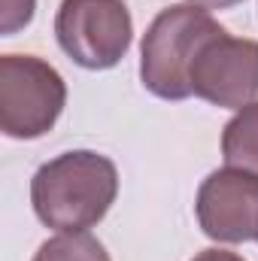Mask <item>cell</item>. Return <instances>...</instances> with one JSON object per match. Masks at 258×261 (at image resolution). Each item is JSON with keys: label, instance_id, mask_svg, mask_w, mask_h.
Here are the masks:
<instances>
[{"label": "cell", "instance_id": "obj_1", "mask_svg": "<svg viewBox=\"0 0 258 261\" xmlns=\"http://www.w3.org/2000/svg\"><path fill=\"white\" fill-rule=\"evenodd\" d=\"M119 195L116 164L91 149H73L46 161L31 179V203L46 228L82 234L94 228Z\"/></svg>", "mask_w": 258, "mask_h": 261}, {"label": "cell", "instance_id": "obj_2", "mask_svg": "<svg viewBox=\"0 0 258 261\" xmlns=\"http://www.w3.org/2000/svg\"><path fill=\"white\" fill-rule=\"evenodd\" d=\"M222 24L192 3H173L155 15L140 46V79L161 100L192 97V64Z\"/></svg>", "mask_w": 258, "mask_h": 261}, {"label": "cell", "instance_id": "obj_6", "mask_svg": "<svg viewBox=\"0 0 258 261\" xmlns=\"http://www.w3.org/2000/svg\"><path fill=\"white\" fill-rule=\"evenodd\" d=\"M200 231L216 243L258 240V176L240 167L213 170L194 200Z\"/></svg>", "mask_w": 258, "mask_h": 261}, {"label": "cell", "instance_id": "obj_11", "mask_svg": "<svg viewBox=\"0 0 258 261\" xmlns=\"http://www.w3.org/2000/svg\"><path fill=\"white\" fill-rule=\"evenodd\" d=\"M186 3H192L197 9H231V6H237V3H243V0H186Z\"/></svg>", "mask_w": 258, "mask_h": 261}, {"label": "cell", "instance_id": "obj_9", "mask_svg": "<svg viewBox=\"0 0 258 261\" xmlns=\"http://www.w3.org/2000/svg\"><path fill=\"white\" fill-rule=\"evenodd\" d=\"M37 9V0H0V31L15 34L31 24Z\"/></svg>", "mask_w": 258, "mask_h": 261}, {"label": "cell", "instance_id": "obj_8", "mask_svg": "<svg viewBox=\"0 0 258 261\" xmlns=\"http://www.w3.org/2000/svg\"><path fill=\"white\" fill-rule=\"evenodd\" d=\"M34 261H110V252L104 249V243L97 237H91L88 231L82 234H58L49 237Z\"/></svg>", "mask_w": 258, "mask_h": 261}, {"label": "cell", "instance_id": "obj_10", "mask_svg": "<svg viewBox=\"0 0 258 261\" xmlns=\"http://www.w3.org/2000/svg\"><path fill=\"white\" fill-rule=\"evenodd\" d=\"M192 261H246V258H240L237 252H228V249H203Z\"/></svg>", "mask_w": 258, "mask_h": 261}, {"label": "cell", "instance_id": "obj_3", "mask_svg": "<svg viewBox=\"0 0 258 261\" xmlns=\"http://www.w3.org/2000/svg\"><path fill=\"white\" fill-rule=\"evenodd\" d=\"M67 103L64 76L37 55L0 58V130L9 140L46 137Z\"/></svg>", "mask_w": 258, "mask_h": 261}, {"label": "cell", "instance_id": "obj_7", "mask_svg": "<svg viewBox=\"0 0 258 261\" xmlns=\"http://www.w3.org/2000/svg\"><path fill=\"white\" fill-rule=\"evenodd\" d=\"M222 155L228 167H240L258 176V103L237 110L222 130Z\"/></svg>", "mask_w": 258, "mask_h": 261}, {"label": "cell", "instance_id": "obj_5", "mask_svg": "<svg viewBox=\"0 0 258 261\" xmlns=\"http://www.w3.org/2000/svg\"><path fill=\"white\" fill-rule=\"evenodd\" d=\"M192 94L222 110L258 103V43L225 28L213 34L192 64Z\"/></svg>", "mask_w": 258, "mask_h": 261}, {"label": "cell", "instance_id": "obj_4", "mask_svg": "<svg viewBox=\"0 0 258 261\" xmlns=\"http://www.w3.org/2000/svg\"><path fill=\"white\" fill-rule=\"evenodd\" d=\"M55 37L70 61L85 70H110L131 49L134 21L125 0H61Z\"/></svg>", "mask_w": 258, "mask_h": 261}]
</instances>
